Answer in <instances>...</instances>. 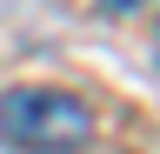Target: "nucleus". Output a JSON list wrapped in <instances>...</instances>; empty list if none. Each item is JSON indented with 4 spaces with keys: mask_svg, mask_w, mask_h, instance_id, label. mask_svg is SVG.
<instances>
[{
    "mask_svg": "<svg viewBox=\"0 0 160 154\" xmlns=\"http://www.w3.org/2000/svg\"><path fill=\"white\" fill-rule=\"evenodd\" d=\"M0 141L20 154H80L93 141V107L67 87H7L0 94Z\"/></svg>",
    "mask_w": 160,
    "mask_h": 154,
    "instance_id": "1",
    "label": "nucleus"
},
{
    "mask_svg": "<svg viewBox=\"0 0 160 154\" xmlns=\"http://www.w3.org/2000/svg\"><path fill=\"white\" fill-rule=\"evenodd\" d=\"M107 13H133V7H147V0H100Z\"/></svg>",
    "mask_w": 160,
    "mask_h": 154,
    "instance_id": "2",
    "label": "nucleus"
}]
</instances>
